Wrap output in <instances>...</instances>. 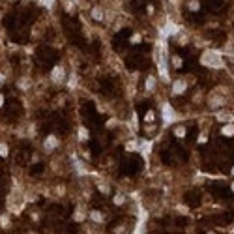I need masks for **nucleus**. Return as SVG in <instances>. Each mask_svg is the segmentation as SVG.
Here are the masks:
<instances>
[{
    "mask_svg": "<svg viewBox=\"0 0 234 234\" xmlns=\"http://www.w3.org/2000/svg\"><path fill=\"white\" fill-rule=\"evenodd\" d=\"M200 62H202V66H208V68H223V58L221 54L217 51H204L202 56H200Z\"/></svg>",
    "mask_w": 234,
    "mask_h": 234,
    "instance_id": "obj_1",
    "label": "nucleus"
},
{
    "mask_svg": "<svg viewBox=\"0 0 234 234\" xmlns=\"http://www.w3.org/2000/svg\"><path fill=\"white\" fill-rule=\"evenodd\" d=\"M208 105H210L212 109H219V107L225 105V97L219 96V94H212L210 99H208Z\"/></svg>",
    "mask_w": 234,
    "mask_h": 234,
    "instance_id": "obj_2",
    "label": "nucleus"
},
{
    "mask_svg": "<svg viewBox=\"0 0 234 234\" xmlns=\"http://www.w3.org/2000/svg\"><path fill=\"white\" fill-rule=\"evenodd\" d=\"M51 77H53V81L56 83V84H60V83L64 81V68H62V66H54Z\"/></svg>",
    "mask_w": 234,
    "mask_h": 234,
    "instance_id": "obj_3",
    "label": "nucleus"
},
{
    "mask_svg": "<svg viewBox=\"0 0 234 234\" xmlns=\"http://www.w3.org/2000/svg\"><path fill=\"white\" fill-rule=\"evenodd\" d=\"M185 88H187V83L184 79H178L172 83V94H184Z\"/></svg>",
    "mask_w": 234,
    "mask_h": 234,
    "instance_id": "obj_4",
    "label": "nucleus"
},
{
    "mask_svg": "<svg viewBox=\"0 0 234 234\" xmlns=\"http://www.w3.org/2000/svg\"><path fill=\"white\" fill-rule=\"evenodd\" d=\"M58 146V139L54 137V135H49L47 139H45V142H43V148H45L47 152H51V150H54Z\"/></svg>",
    "mask_w": 234,
    "mask_h": 234,
    "instance_id": "obj_5",
    "label": "nucleus"
},
{
    "mask_svg": "<svg viewBox=\"0 0 234 234\" xmlns=\"http://www.w3.org/2000/svg\"><path fill=\"white\" fill-rule=\"evenodd\" d=\"M163 120H165V124H171V122L174 120V113H172V109H171L169 103L163 105Z\"/></svg>",
    "mask_w": 234,
    "mask_h": 234,
    "instance_id": "obj_6",
    "label": "nucleus"
},
{
    "mask_svg": "<svg viewBox=\"0 0 234 234\" xmlns=\"http://www.w3.org/2000/svg\"><path fill=\"white\" fill-rule=\"evenodd\" d=\"M221 135H225V137H232V135H234V126H232V124H227L225 127L221 129Z\"/></svg>",
    "mask_w": 234,
    "mask_h": 234,
    "instance_id": "obj_7",
    "label": "nucleus"
},
{
    "mask_svg": "<svg viewBox=\"0 0 234 234\" xmlns=\"http://www.w3.org/2000/svg\"><path fill=\"white\" fill-rule=\"evenodd\" d=\"M154 88H155V77H148L146 79V90L154 92Z\"/></svg>",
    "mask_w": 234,
    "mask_h": 234,
    "instance_id": "obj_8",
    "label": "nucleus"
},
{
    "mask_svg": "<svg viewBox=\"0 0 234 234\" xmlns=\"http://www.w3.org/2000/svg\"><path fill=\"white\" fill-rule=\"evenodd\" d=\"M92 17H94L96 21H101V19H103V12H101L99 8H94V9H92Z\"/></svg>",
    "mask_w": 234,
    "mask_h": 234,
    "instance_id": "obj_9",
    "label": "nucleus"
},
{
    "mask_svg": "<svg viewBox=\"0 0 234 234\" xmlns=\"http://www.w3.org/2000/svg\"><path fill=\"white\" fill-rule=\"evenodd\" d=\"M174 135H176V137H180V139H182V137H184V135H185V127H184V126H178V127H176V129H174Z\"/></svg>",
    "mask_w": 234,
    "mask_h": 234,
    "instance_id": "obj_10",
    "label": "nucleus"
},
{
    "mask_svg": "<svg viewBox=\"0 0 234 234\" xmlns=\"http://www.w3.org/2000/svg\"><path fill=\"white\" fill-rule=\"evenodd\" d=\"M217 120H221V122H227V120H230V114L229 113H217Z\"/></svg>",
    "mask_w": 234,
    "mask_h": 234,
    "instance_id": "obj_11",
    "label": "nucleus"
},
{
    "mask_svg": "<svg viewBox=\"0 0 234 234\" xmlns=\"http://www.w3.org/2000/svg\"><path fill=\"white\" fill-rule=\"evenodd\" d=\"M154 118H155L154 110H148V113H146V116H144V122H148V124H152V122H154Z\"/></svg>",
    "mask_w": 234,
    "mask_h": 234,
    "instance_id": "obj_12",
    "label": "nucleus"
},
{
    "mask_svg": "<svg viewBox=\"0 0 234 234\" xmlns=\"http://www.w3.org/2000/svg\"><path fill=\"white\" fill-rule=\"evenodd\" d=\"M90 217L96 221V223H99V221H103V215L101 214H99V212H92V214H90Z\"/></svg>",
    "mask_w": 234,
    "mask_h": 234,
    "instance_id": "obj_13",
    "label": "nucleus"
},
{
    "mask_svg": "<svg viewBox=\"0 0 234 234\" xmlns=\"http://www.w3.org/2000/svg\"><path fill=\"white\" fill-rule=\"evenodd\" d=\"M79 139H81V141H86V139H88V129H84V127L79 129Z\"/></svg>",
    "mask_w": 234,
    "mask_h": 234,
    "instance_id": "obj_14",
    "label": "nucleus"
},
{
    "mask_svg": "<svg viewBox=\"0 0 234 234\" xmlns=\"http://www.w3.org/2000/svg\"><path fill=\"white\" fill-rule=\"evenodd\" d=\"M126 148H127L129 152H135V150H137V142H135V141H131V142H127V144H126Z\"/></svg>",
    "mask_w": 234,
    "mask_h": 234,
    "instance_id": "obj_15",
    "label": "nucleus"
},
{
    "mask_svg": "<svg viewBox=\"0 0 234 234\" xmlns=\"http://www.w3.org/2000/svg\"><path fill=\"white\" fill-rule=\"evenodd\" d=\"M8 146H6V144H0V155H2V158H8Z\"/></svg>",
    "mask_w": 234,
    "mask_h": 234,
    "instance_id": "obj_16",
    "label": "nucleus"
},
{
    "mask_svg": "<svg viewBox=\"0 0 234 234\" xmlns=\"http://www.w3.org/2000/svg\"><path fill=\"white\" fill-rule=\"evenodd\" d=\"M172 66H174V68H180V66H182V58L180 56H172Z\"/></svg>",
    "mask_w": 234,
    "mask_h": 234,
    "instance_id": "obj_17",
    "label": "nucleus"
},
{
    "mask_svg": "<svg viewBox=\"0 0 234 234\" xmlns=\"http://www.w3.org/2000/svg\"><path fill=\"white\" fill-rule=\"evenodd\" d=\"M97 189L101 193H105V195H109V185H105V184H97Z\"/></svg>",
    "mask_w": 234,
    "mask_h": 234,
    "instance_id": "obj_18",
    "label": "nucleus"
},
{
    "mask_svg": "<svg viewBox=\"0 0 234 234\" xmlns=\"http://www.w3.org/2000/svg\"><path fill=\"white\" fill-rule=\"evenodd\" d=\"M187 8L193 9V12H197V9H198V2H197V0H191V2L187 4Z\"/></svg>",
    "mask_w": 234,
    "mask_h": 234,
    "instance_id": "obj_19",
    "label": "nucleus"
},
{
    "mask_svg": "<svg viewBox=\"0 0 234 234\" xmlns=\"http://www.w3.org/2000/svg\"><path fill=\"white\" fill-rule=\"evenodd\" d=\"M73 217H75V221H83V219H84V214H83V212H81V210H77Z\"/></svg>",
    "mask_w": 234,
    "mask_h": 234,
    "instance_id": "obj_20",
    "label": "nucleus"
},
{
    "mask_svg": "<svg viewBox=\"0 0 234 234\" xmlns=\"http://www.w3.org/2000/svg\"><path fill=\"white\" fill-rule=\"evenodd\" d=\"M0 223H2V227H9V219H8V215H2V217H0Z\"/></svg>",
    "mask_w": 234,
    "mask_h": 234,
    "instance_id": "obj_21",
    "label": "nucleus"
},
{
    "mask_svg": "<svg viewBox=\"0 0 234 234\" xmlns=\"http://www.w3.org/2000/svg\"><path fill=\"white\" fill-rule=\"evenodd\" d=\"M114 204H124V195H116L114 197Z\"/></svg>",
    "mask_w": 234,
    "mask_h": 234,
    "instance_id": "obj_22",
    "label": "nucleus"
},
{
    "mask_svg": "<svg viewBox=\"0 0 234 234\" xmlns=\"http://www.w3.org/2000/svg\"><path fill=\"white\" fill-rule=\"evenodd\" d=\"M4 79H6V77H4L2 73H0V84H4Z\"/></svg>",
    "mask_w": 234,
    "mask_h": 234,
    "instance_id": "obj_23",
    "label": "nucleus"
},
{
    "mask_svg": "<svg viewBox=\"0 0 234 234\" xmlns=\"http://www.w3.org/2000/svg\"><path fill=\"white\" fill-rule=\"evenodd\" d=\"M2 103H4V96L0 94V107H2Z\"/></svg>",
    "mask_w": 234,
    "mask_h": 234,
    "instance_id": "obj_24",
    "label": "nucleus"
},
{
    "mask_svg": "<svg viewBox=\"0 0 234 234\" xmlns=\"http://www.w3.org/2000/svg\"><path fill=\"white\" fill-rule=\"evenodd\" d=\"M230 189H232V191H234V184H232V185H230Z\"/></svg>",
    "mask_w": 234,
    "mask_h": 234,
    "instance_id": "obj_25",
    "label": "nucleus"
},
{
    "mask_svg": "<svg viewBox=\"0 0 234 234\" xmlns=\"http://www.w3.org/2000/svg\"><path fill=\"white\" fill-rule=\"evenodd\" d=\"M232 174H234V167H232Z\"/></svg>",
    "mask_w": 234,
    "mask_h": 234,
    "instance_id": "obj_26",
    "label": "nucleus"
},
{
    "mask_svg": "<svg viewBox=\"0 0 234 234\" xmlns=\"http://www.w3.org/2000/svg\"><path fill=\"white\" fill-rule=\"evenodd\" d=\"M208 234H215V232H208Z\"/></svg>",
    "mask_w": 234,
    "mask_h": 234,
    "instance_id": "obj_27",
    "label": "nucleus"
}]
</instances>
